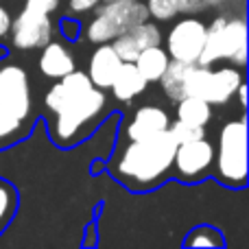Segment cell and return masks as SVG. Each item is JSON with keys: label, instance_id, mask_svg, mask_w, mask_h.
I'll use <instances>...</instances> for the list:
<instances>
[{"label": "cell", "instance_id": "6da1fadb", "mask_svg": "<svg viewBox=\"0 0 249 249\" xmlns=\"http://www.w3.org/2000/svg\"><path fill=\"white\" fill-rule=\"evenodd\" d=\"M175 149V138L164 129L153 136L121 144L107 162V168L118 184L133 193L153 190L171 175Z\"/></svg>", "mask_w": 249, "mask_h": 249}, {"label": "cell", "instance_id": "7a4b0ae2", "mask_svg": "<svg viewBox=\"0 0 249 249\" xmlns=\"http://www.w3.org/2000/svg\"><path fill=\"white\" fill-rule=\"evenodd\" d=\"M107 109L105 90L92 86L88 92L79 94L70 103H66L59 112H55V123L51 127V138L57 146H74L83 142L96 124L101 123Z\"/></svg>", "mask_w": 249, "mask_h": 249}, {"label": "cell", "instance_id": "3957f363", "mask_svg": "<svg viewBox=\"0 0 249 249\" xmlns=\"http://www.w3.org/2000/svg\"><path fill=\"white\" fill-rule=\"evenodd\" d=\"M214 179L228 188L247 186V121H230L221 127L216 142Z\"/></svg>", "mask_w": 249, "mask_h": 249}, {"label": "cell", "instance_id": "277c9868", "mask_svg": "<svg viewBox=\"0 0 249 249\" xmlns=\"http://www.w3.org/2000/svg\"><path fill=\"white\" fill-rule=\"evenodd\" d=\"M228 59L236 68L247 64V22L245 18L219 16L206 26V44L199 55V66H212L214 61Z\"/></svg>", "mask_w": 249, "mask_h": 249}, {"label": "cell", "instance_id": "5b68a950", "mask_svg": "<svg viewBox=\"0 0 249 249\" xmlns=\"http://www.w3.org/2000/svg\"><path fill=\"white\" fill-rule=\"evenodd\" d=\"M96 16L88 22L86 37L92 44H103L116 39L127 29L149 20L144 2L140 0H112L96 4Z\"/></svg>", "mask_w": 249, "mask_h": 249}, {"label": "cell", "instance_id": "8992f818", "mask_svg": "<svg viewBox=\"0 0 249 249\" xmlns=\"http://www.w3.org/2000/svg\"><path fill=\"white\" fill-rule=\"evenodd\" d=\"M0 105L33 121V90L29 70L16 61L0 59Z\"/></svg>", "mask_w": 249, "mask_h": 249}, {"label": "cell", "instance_id": "52a82bcc", "mask_svg": "<svg viewBox=\"0 0 249 249\" xmlns=\"http://www.w3.org/2000/svg\"><path fill=\"white\" fill-rule=\"evenodd\" d=\"M206 44V24L197 16L179 18L166 33V53L171 59L197 64Z\"/></svg>", "mask_w": 249, "mask_h": 249}, {"label": "cell", "instance_id": "ba28073f", "mask_svg": "<svg viewBox=\"0 0 249 249\" xmlns=\"http://www.w3.org/2000/svg\"><path fill=\"white\" fill-rule=\"evenodd\" d=\"M212 160H214V144L206 138H199L177 144L173 155V168L177 179L195 184L206 179V175L212 171Z\"/></svg>", "mask_w": 249, "mask_h": 249}, {"label": "cell", "instance_id": "9c48e42d", "mask_svg": "<svg viewBox=\"0 0 249 249\" xmlns=\"http://www.w3.org/2000/svg\"><path fill=\"white\" fill-rule=\"evenodd\" d=\"M11 39L13 46L20 51H33L42 48L46 42L53 39V22L51 13H44L39 9L26 7L18 13V18H11Z\"/></svg>", "mask_w": 249, "mask_h": 249}, {"label": "cell", "instance_id": "30bf717a", "mask_svg": "<svg viewBox=\"0 0 249 249\" xmlns=\"http://www.w3.org/2000/svg\"><path fill=\"white\" fill-rule=\"evenodd\" d=\"M155 44H162V33H160L158 24L149 20L131 26V29L118 35L116 39H112V46L116 48L118 57L123 61H136L138 53L149 46H155Z\"/></svg>", "mask_w": 249, "mask_h": 249}, {"label": "cell", "instance_id": "8fae6325", "mask_svg": "<svg viewBox=\"0 0 249 249\" xmlns=\"http://www.w3.org/2000/svg\"><path fill=\"white\" fill-rule=\"evenodd\" d=\"M121 66L123 59L118 57L112 42L99 44V48L90 55V64H88V77H90L92 86H96L99 90H109Z\"/></svg>", "mask_w": 249, "mask_h": 249}, {"label": "cell", "instance_id": "7c38bea8", "mask_svg": "<svg viewBox=\"0 0 249 249\" xmlns=\"http://www.w3.org/2000/svg\"><path fill=\"white\" fill-rule=\"evenodd\" d=\"M168 123H171V116L166 109L158 107V105H140L133 112L131 121L124 124L123 133L127 136V140H140V138L168 129Z\"/></svg>", "mask_w": 249, "mask_h": 249}, {"label": "cell", "instance_id": "4fadbf2b", "mask_svg": "<svg viewBox=\"0 0 249 249\" xmlns=\"http://www.w3.org/2000/svg\"><path fill=\"white\" fill-rule=\"evenodd\" d=\"M243 83V72L236 66H225V68L210 70V81H208L206 101L210 105H223L236 94V88Z\"/></svg>", "mask_w": 249, "mask_h": 249}, {"label": "cell", "instance_id": "5bb4252c", "mask_svg": "<svg viewBox=\"0 0 249 249\" xmlns=\"http://www.w3.org/2000/svg\"><path fill=\"white\" fill-rule=\"evenodd\" d=\"M39 70L48 79H61L64 74L74 70V57L68 48L57 39H51L42 46L39 55Z\"/></svg>", "mask_w": 249, "mask_h": 249}, {"label": "cell", "instance_id": "9a60e30c", "mask_svg": "<svg viewBox=\"0 0 249 249\" xmlns=\"http://www.w3.org/2000/svg\"><path fill=\"white\" fill-rule=\"evenodd\" d=\"M146 86H149V81L142 77L138 66L133 64V61H123L121 70H118V74L114 77L109 90H112V94L116 96L121 103H131L136 96H140L142 92L146 90Z\"/></svg>", "mask_w": 249, "mask_h": 249}, {"label": "cell", "instance_id": "2e32d148", "mask_svg": "<svg viewBox=\"0 0 249 249\" xmlns=\"http://www.w3.org/2000/svg\"><path fill=\"white\" fill-rule=\"evenodd\" d=\"M31 127H33V121L0 105V151L24 140L31 133Z\"/></svg>", "mask_w": 249, "mask_h": 249}, {"label": "cell", "instance_id": "e0dca14e", "mask_svg": "<svg viewBox=\"0 0 249 249\" xmlns=\"http://www.w3.org/2000/svg\"><path fill=\"white\" fill-rule=\"evenodd\" d=\"M168 61H171V57H168L166 48H162V44H155V46H149V48L138 53L133 64L138 66L142 77L151 83V81H160V77L164 74Z\"/></svg>", "mask_w": 249, "mask_h": 249}, {"label": "cell", "instance_id": "ac0fdd59", "mask_svg": "<svg viewBox=\"0 0 249 249\" xmlns=\"http://www.w3.org/2000/svg\"><path fill=\"white\" fill-rule=\"evenodd\" d=\"M190 66L193 64H184V61L171 59L166 66V70H164V74L160 77L158 83H162L164 94H166L173 103H177L181 96H186L184 83H186V77H188V72H190Z\"/></svg>", "mask_w": 249, "mask_h": 249}, {"label": "cell", "instance_id": "d6986e66", "mask_svg": "<svg viewBox=\"0 0 249 249\" xmlns=\"http://www.w3.org/2000/svg\"><path fill=\"white\" fill-rule=\"evenodd\" d=\"M177 118L190 124H199V127H206L212 118V105L208 103L201 96H181L177 101Z\"/></svg>", "mask_w": 249, "mask_h": 249}, {"label": "cell", "instance_id": "ffe728a7", "mask_svg": "<svg viewBox=\"0 0 249 249\" xmlns=\"http://www.w3.org/2000/svg\"><path fill=\"white\" fill-rule=\"evenodd\" d=\"M20 206V197H18V188L9 179L0 177V234L9 228Z\"/></svg>", "mask_w": 249, "mask_h": 249}, {"label": "cell", "instance_id": "44dd1931", "mask_svg": "<svg viewBox=\"0 0 249 249\" xmlns=\"http://www.w3.org/2000/svg\"><path fill=\"white\" fill-rule=\"evenodd\" d=\"M223 234L216 228L210 225H199V228L190 230L188 236L184 241V247H223Z\"/></svg>", "mask_w": 249, "mask_h": 249}, {"label": "cell", "instance_id": "7402d4cb", "mask_svg": "<svg viewBox=\"0 0 249 249\" xmlns=\"http://www.w3.org/2000/svg\"><path fill=\"white\" fill-rule=\"evenodd\" d=\"M144 7L149 18L158 22H168L179 16V0H146Z\"/></svg>", "mask_w": 249, "mask_h": 249}, {"label": "cell", "instance_id": "603a6c76", "mask_svg": "<svg viewBox=\"0 0 249 249\" xmlns=\"http://www.w3.org/2000/svg\"><path fill=\"white\" fill-rule=\"evenodd\" d=\"M168 131H171V136L175 138L177 144H181V142H190V140H199V138H206V127L184 123V121H179V118L173 121V123H168Z\"/></svg>", "mask_w": 249, "mask_h": 249}, {"label": "cell", "instance_id": "cb8c5ba5", "mask_svg": "<svg viewBox=\"0 0 249 249\" xmlns=\"http://www.w3.org/2000/svg\"><path fill=\"white\" fill-rule=\"evenodd\" d=\"M225 0H179V13L195 16L199 11H208L212 7H221Z\"/></svg>", "mask_w": 249, "mask_h": 249}, {"label": "cell", "instance_id": "d4e9b609", "mask_svg": "<svg viewBox=\"0 0 249 249\" xmlns=\"http://www.w3.org/2000/svg\"><path fill=\"white\" fill-rule=\"evenodd\" d=\"M59 33L64 35L66 39L74 42V39L79 37V22L72 20V18H64V20L59 22Z\"/></svg>", "mask_w": 249, "mask_h": 249}, {"label": "cell", "instance_id": "484cf974", "mask_svg": "<svg viewBox=\"0 0 249 249\" xmlns=\"http://www.w3.org/2000/svg\"><path fill=\"white\" fill-rule=\"evenodd\" d=\"M26 7H33V9H39V11L44 13H53L57 11V7H59V0H26Z\"/></svg>", "mask_w": 249, "mask_h": 249}, {"label": "cell", "instance_id": "4316f807", "mask_svg": "<svg viewBox=\"0 0 249 249\" xmlns=\"http://www.w3.org/2000/svg\"><path fill=\"white\" fill-rule=\"evenodd\" d=\"M101 0H68L70 9H72L74 13H86V11H92V9L99 4Z\"/></svg>", "mask_w": 249, "mask_h": 249}, {"label": "cell", "instance_id": "83f0119b", "mask_svg": "<svg viewBox=\"0 0 249 249\" xmlns=\"http://www.w3.org/2000/svg\"><path fill=\"white\" fill-rule=\"evenodd\" d=\"M9 29H11V13L0 4V37L9 35Z\"/></svg>", "mask_w": 249, "mask_h": 249}, {"label": "cell", "instance_id": "f1b7e54d", "mask_svg": "<svg viewBox=\"0 0 249 249\" xmlns=\"http://www.w3.org/2000/svg\"><path fill=\"white\" fill-rule=\"evenodd\" d=\"M236 94H238V101H241V107L245 109L247 107V86H245V81L236 88Z\"/></svg>", "mask_w": 249, "mask_h": 249}, {"label": "cell", "instance_id": "f546056e", "mask_svg": "<svg viewBox=\"0 0 249 249\" xmlns=\"http://www.w3.org/2000/svg\"><path fill=\"white\" fill-rule=\"evenodd\" d=\"M101 2H112V0H101Z\"/></svg>", "mask_w": 249, "mask_h": 249}]
</instances>
